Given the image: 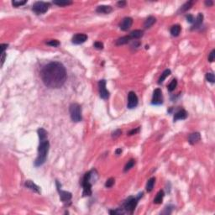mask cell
<instances>
[{
  "label": "cell",
  "mask_w": 215,
  "mask_h": 215,
  "mask_svg": "<svg viewBox=\"0 0 215 215\" xmlns=\"http://www.w3.org/2000/svg\"><path fill=\"white\" fill-rule=\"evenodd\" d=\"M40 77L45 86L49 88L57 89L65 84L67 74L65 67L61 63L52 61L42 68Z\"/></svg>",
  "instance_id": "6da1fadb"
},
{
  "label": "cell",
  "mask_w": 215,
  "mask_h": 215,
  "mask_svg": "<svg viewBox=\"0 0 215 215\" xmlns=\"http://www.w3.org/2000/svg\"><path fill=\"white\" fill-rule=\"evenodd\" d=\"M49 149H50V143L47 139L40 140V144L38 148V156L35 161V166L36 167L41 166L42 165L45 164L47 159Z\"/></svg>",
  "instance_id": "7a4b0ae2"
},
{
  "label": "cell",
  "mask_w": 215,
  "mask_h": 215,
  "mask_svg": "<svg viewBox=\"0 0 215 215\" xmlns=\"http://www.w3.org/2000/svg\"><path fill=\"white\" fill-rule=\"evenodd\" d=\"M143 197V193H139L137 197H129L123 203V208H121L125 214L128 213L130 214H133L135 212V209L138 204V201L140 199V197Z\"/></svg>",
  "instance_id": "3957f363"
},
{
  "label": "cell",
  "mask_w": 215,
  "mask_h": 215,
  "mask_svg": "<svg viewBox=\"0 0 215 215\" xmlns=\"http://www.w3.org/2000/svg\"><path fill=\"white\" fill-rule=\"evenodd\" d=\"M93 170L89 171L88 172L85 173L83 179L82 181V186L83 187V192H82V196L83 197H88L92 195V183H91V177L93 173Z\"/></svg>",
  "instance_id": "277c9868"
},
{
  "label": "cell",
  "mask_w": 215,
  "mask_h": 215,
  "mask_svg": "<svg viewBox=\"0 0 215 215\" xmlns=\"http://www.w3.org/2000/svg\"><path fill=\"white\" fill-rule=\"evenodd\" d=\"M71 119L73 122H80L82 120V109L78 104H72L69 108Z\"/></svg>",
  "instance_id": "5b68a950"
},
{
  "label": "cell",
  "mask_w": 215,
  "mask_h": 215,
  "mask_svg": "<svg viewBox=\"0 0 215 215\" xmlns=\"http://www.w3.org/2000/svg\"><path fill=\"white\" fill-rule=\"evenodd\" d=\"M50 6H51V4L49 3L38 1L33 4L32 10L36 13V15H43L48 11Z\"/></svg>",
  "instance_id": "8992f818"
},
{
  "label": "cell",
  "mask_w": 215,
  "mask_h": 215,
  "mask_svg": "<svg viewBox=\"0 0 215 215\" xmlns=\"http://www.w3.org/2000/svg\"><path fill=\"white\" fill-rule=\"evenodd\" d=\"M56 187H57V190L59 192V194H60V198H61V201L67 203V202H69L72 199V193H69V192H67V191H62L61 189V186H60V183L58 182V181H56Z\"/></svg>",
  "instance_id": "52a82bcc"
},
{
  "label": "cell",
  "mask_w": 215,
  "mask_h": 215,
  "mask_svg": "<svg viewBox=\"0 0 215 215\" xmlns=\"http://www.w3.org/2000/svg\"><path fill=\"white\" fill-rule=\"evenodd\" d=\"M138 102H139V99H138V97L135 94V92H132V91L129 92L128 94V104H127L128 108H129V109L135 108L138 105Z\"/></svg>",
  "instance_id": "ba28073f"
},
{
  "label": "cell",
  "mask_w": 215,
  "mask_h": 215,
  "mask_svg": "<svg viewBox=\"0 0 215 215\" xmlns=\"http://www.w3.org/2000/svg\"><path fill=\"white\" fill-rule=\"evenodd\" d=\"M98 88H99V96L103 99H108L109 98V92L106 88V81L102 79L98 82Z\"/></svg>",
  "instance_id": "9c48e42d"
},
{
  "label": "cell",
  "mask_w": 215,
  "mask_h": 215,
  "mask_svg": "<svg viewBox=\"0 0 215 215\" xmlns=\"http://www.w3.org/2000/svg\"><path fill=\"white\" fill-rule=\"evenodd\" d=\"M151 104L153 105H161L163 104L162 92H161V90L160 88H156V89L154 90Z\"/></svg>",
  "instance_id": "30bf717a"
},
{
  "label": "cell",
  "mask_w": 215,
  "mask_h": 215,
  "mask_svg": "<svg viewBox=\"0 0 215 215\" xmlns=\"http://www.w3.org/2000/svg\"><path fill=\"white\" fill-rule=\"evenodd\" d=\"M133 24V18L130 17H125L122 19V21L119 24V28L123 31H127Z\"/></svg>",
  "instance_id": "8fae6325"
},
{
  "label": "cell",
  "mask_w": 215,
  "mask_h": 215,
  "mask_svg": "<svg viewBox=\"0 0 215 215\" xmlns=\"http://www.w3.org/2000/svg\"><path fill=\"white\" fill-rule=\"evenodd\" d=\"M88 40V36L82 33H79V34H76L75 36L72 37V42L75 45H80L82 44L84 42H86V40Z\"/></svg>",
  "instance_id": "7c38bea8"
},
{
  "label": "cell",
  "mask_w": 215,
  "mask_h": 215,
  "mask_svg": "<svg viewBox=\"0 0 215 215\" xmlns=\"http://www.w3.org/2000/svg\"><path fill=\"white\" fill-rule=\"evenodd\" d=\"M24 186L25 187L29 188L30 190H31L32 192L34 193H40V188L36 185L35 182H33L32 181L30 180H27L25 181L24 182Z\"/></svg>",
  "instance_id": "4fadbf2b"
},
{
  "label": "cell",
  "mask_w": 215,
  "mask_h": 215,
  "mask_svg": "<svg viewBox=\"0 0 215 215\" xmlns=\"http://www.w3.org/2000/svg\"><path fill=\"white\" fill-rule=\"evenodd\" d=\"M202 21H203V15L199 13L197 17L196 18V19L194 20L193 22V25L192 26L191 30H197L201 27V25L202 24Z\"/></svg>",
  "instance_id": "5bb4252c"
},
{
  "label": "cell",
  "mask_w": 215,
  "mask_h": 215,
  "mask_svg": "<svg viewBox=\"0 0 215 215\" xmlns=\"http://www.w3.org/2000/svg\"><path fill=\"white\" fill-rule=\"evenodd\" d=\"M187 118V113L185 109H179L177 112L175 113L174 114V121L180 120V119H186Z\"/></svg>",
  "instance_id": "9a60e30c"
},
{
  "label": "cell",
  "mask_w": 215,
  "mask_h": 215,
  "mask_svg": "<svg viewBox=\"0 0 215 215\" xmlns=\"http://www.w3.org/2000/svg\"><path fill=\"white\" fill-rule=\"evenodd\" d=\"M200 140H201V135L198 132L192 133L188 137V142L193 145L197 144L198 141H200Z\"/></svg>",
  "instance_id": "2e32d148"
},
{
  "label": "cell",
  "mask_w": 215,
  "mask_h": 215,
  "mask_svg": "<svg viewBox=\"0 0 215 215\" xmlns=\"http://www.w3.org/2000/svg\"><path fill=\"white\" fill-rule=\"evenodd\" d=\"M112 7L109 6V5H100L96 9V12L97 13H99V14H105V15H108L109 13L112 12Z\"/></svg>",
  "instance_id": "e0dca14e"
},
{
  "label": "cell",
  "mask_w": 215,
  "mask_h": 215,
  "mask_svg": "<svg viewBox=\"0 0 215 215\" xmlns=\"http://www.w3.org/2000/svg\"><path fill=\"white\" fill-rule=\"evenodd\" d=\"M143 35L144 31L142 30H133L129 34V37L131 38V40H137V39H140V37H142Z\"/></svg>",
  "instance_id": "ac0fdd59"
},
{
  "label": "cell",
  "mask_w": 215,
  "mask_h": 215,
  "mask_svg": "<svg viewBox=\"0 0 215 215\" xmlns=\"http://www.w3.org/2000/svg\"><path fill=\"white\" fill-rule=\"evenodd\" d=\"M156 22V18L153 16H149L148 18L145 19L144 23V27L146 28V29H149Z\"/></svg>",
  "instance_id": "d6986e66"
},
{
  "label": "cell",
  "mask_w": 215,
  "mask_h": 215,
  "mask_svg": "<svg viewBox=\"0 0 215 215\" xmlns=\"http://www.w3.org/2000/svg\"><path fill=\"white\" fill-rule=\"evenodd\" d=\"M130 40H131V38L129 37V36H123V37L118 39V40H116L115 44H116V46H123V45L128 44Z\"/></svg>",
  "instance_id": "ffe728a7"
},
{
  "label": "cell",
  "mask_w": 215,
  "mask_h": 215,
  "mask_svg": "<svg viewBox=\"0 0 215 215\" xmlns=\"http://www.w3.org/2000/svg\"><path fill=\"white\" fill-rule=\"evenodd\" d=\"M164 196H165L164 191L163 190H160L157 193L155 199H154V203H156V204H161V202H162V201H163Z\"/></svg>",
  "instance_id": "44dd1931"
},
{
  "label": "cell",
  "mask_w": 215,
  "mask_h": 215,
  "mask_svg": "<svg viewBox=\"0 0 215 215\" xmlns=\"http://www.w3.org/2000/svg\"><path fill=\"white\" fill-rule=\"evenodd\" d=\"M171 35L174 37H177L180 35L181 33V26L179 24H175L171 28Z\"/></svg>",
  "instance_id": "7402d4cb"
},
{
  "label": "cell",
  "mask_w": 215,
  "mask_h": 215,
  "mask_svg": "<svg viewBox=\"0 0 215 215\" xmlns=\"http://www.w3.org/2000/svg\"><path fill=\"white\" fill-rule=\"evenodd\" d=\"M155 182H156V178L155 177H151L150 179L148 180L147 183H146V191L148 193H150L152 190H153V187H154V185H155Z\"/></svg>",
  "instance_id": "603a6c76"
},
{
  "label": "cell",
  "mask_w": 215,
  "mask_h": 215,
  "mask_svg": "<svg viewBox=\"0 0 215 215\" xmlns=\"http://www.w3.org/2000/svg\"><path fill=\"white\" fill-rule=\"evenodd\" d=\"M193 3H194L193 1H188V2H187V3H185L181 6V8L180 9V11H181V12H186V11L189 10V9L193 7Z\"/></svg>",
  "instance_id": "cb8c5ba5"
},
{
  "label": "cell",
  "mask_w": 215,
  "mask_h": 215,
  "mask_svg": "<svg viewBox=\"0 0 215 215\" xmlns=\"http://www.w3.org/2000/svg\"><path fill=\"white\" fill-rule=\"evenodd\" d=\"M171 70L170 69H166V70H165L164 72H162V74H161V76L160 77V78H159V80H158V84H161L164 81H165V79L169 76V75H171Z\"/></svg>",
  "instance_id": "d4e9b609"
},
{
  "label": "cell",
  "mask_w": 215,
  "mask_h": 215,
  "mask_svg": "<svg viewBox=\"0 0 215 215\" xmlns=\"http://www.w3.org/2000/svg\"><path fill=\"white\" fill-rule=\"evenodd\" d=\"M38 133V135H39V138H40V140H46L47 138V132L46 129H44L43 128H40L37 131Z\"/></svg>",
  "instance_id": "484cf974"
},
{
  "label": "cell",
  "mask_w": 215,
  "mask_h": 215,
  "mask_svg": "<svg viewBox=\"0 0 215 215\" xmlns=\"http://www.w3.org/2000/svg\"><path fill=\"white\" fill-rule=\"evenodd\" d=\"M135 165V161L134 159L129 160V161L127 162V164H126L125 166L124 171H125V172H127V171H129L131 168H133Z\"/></svg>",
  "instance_id": "4316f807"
},
{
  "label": "cell",
  "mask_w": 215,
  "mask_h": 215,
  "mask_svg": "<svg viewBox=\"0 0 215 215\" xmlns=\"http://www.w3.org/2000/svg\"><path fill=\"white\" fill-rule=\"evenodd\" d=\"M54 4L61 6V7H64V6H68L70 4H72V1H53Z\"/></svg>",
  "instance_id": "83f0119b"
},
{
  "label": "cell",
  "mask_w": 215,
  "mask_h": 215,
  "mask_svg": "<svg viewBox=\"0 0 215 215\" xmlns=\"http://www.w3.org/2000/svg\"><path fill=\"white\" fill-rule=\"evenodd\" d=\"M177 86V79H173V80L170 82V84L167 86L168 91H169V92H173L174 90L176 89Z\"/></svg>",
  "instance_id": "f1b7e54d"
},
{
  "label": "cell",
  "mask_w": 215,
  "mask_h": 215,
  "mask_svg": "<svg viewBox=\"0 0 215 215\" xmlns=\"http://www.w3.org/2000/svg\"><path fill=\"white\" fill-rule=\"evenodd\" d=\"M206 80L211 83H214L215 82V77L214 74L212 73V72H208L206 74Z\"/></svg>",
  "instance_id": "f546056e"
},
{
  "label": "cell",
  "mask_w": 215,
  "mask_h": 215,
  "mask_svg": "<svg viewBox=\"0 0 215 215\" xmlns=\"http://www.w3.org/2000/svg\"><path fill=\"white\" fill-rule=\"evenodd\" d=\"M27 3V1L26 0H23V1H17V0H14V1H12V4H13V6H15V7H19V6H22V5H24V4H25Z\"/></svg>",
  "instance_id": "4dcf8cb0"
},
{
  "label": "cell",
  "mask_w": 215,
  "mask_h": 215,
  "mask_svg": "<svg viewBox=\"0 0 215 215\" xmlns=\"http://www.w3.org/2000/svg\"><path fill=\"white\" fill-rule=\"evenodd\" d=\"M46 45L48 46H53V47H57L60 46V42L57 40H51L50 41H47L46 42Z\"/></svg>",
  "instance_id": "1f68e13d"
},
{
  "label": "cell",
  "mask_w": 215,
  "mask_h": 215,
  "mask_svg": "<svg viewBox=\"0 0 215 215\" xmlns=\"http://www.w3.org/2000/svg\"><path fill=\"white\" fill-rule=\"evenodd\" d=\"M113 184H114V179L113 177H111V178L107 180V181L105 183V187L109 188V187H112L113 186Z\"/></svg>",
  "instance_id": "d6a6232c"
},
{
  "label": "cell",
  "mask_w": 215,
  "mask_h": 215,
  "mask_svg": "<svg viewBox=\"0 0 215 215\" xmlns=\"http://www.w3.org/2000/svg\"><path fill=\"white\" fill-rule=\"evenodd\" d=\"M93 46L98 49V50H102L104 49V44L102 42H99V41H96L94 44H93Z\"/></svg>",
  "instance_id": "836d02e7"
},
{
  "label": "cell",
  "mask_w": 215,
  "mask_h": 215,
  "mask_svg": "<svg viewBox=\"0 0 215 215\" xmlns=\"http://www.w3.org/2000/svg\"><path fill=\"white\" fill-rule=\"evenodd\" d=\"M122 134V131H121V129H116L114 132H113L112 133V137L113 138H118L119 136H120V135Z\"/></svg>",
  "instance_id": "e575fe53"
},
{
  "label": "cell",
  "mask_w": 215,
  "mask_h": 215,
  "mask_svg": "<svg viewBox=\"0 0 215 215\" xmlns=\"http://www.w3.org/2000/svg\"><path fill=\"white\" fill-rule=\"evenodd\" d=\"M140 127H138L136 129H131L129 132V135H136L137 133L140 132Z\"/></svg>",
  "instance_id": "d590c367"
},
{
  "label": "cell",
  "mask_w": 215,
  "mask_h": 215,
  "mask_svg": "<svg viewBox=\"0 0 215 215\" xmlns=\"http://www.w3.org/2000/svg\"><path fill=\"white\" fill-rule=\"evenodd\" d=\"M215 59V50H213L210 54H209V55H208V61H210V62H213L214 61Z\"/></svg>",
  "instance_id": "8d00e7d4"
},
{
  "label": "cell",
  "mask_w": 215,
  "mask_h": 215,
  "mask_svg": "<svg viewBox=\"0 0 215 215\" xmlns=\"http://www.w3.org/2000/svg\"><path fill=\"white\" fill-rule=\"evenodd\" d=\"M173 207L172 206H168V207H166L165 208V211L162 212V214H170L171 213V210H172Z\"/></svg>",
  "instance_id": "74e56055"
},
{
  "label": "cell",
  "mask_w": 215,
  "mask_h": 215,
  "mask_svg": "<svg viewBox=\"0 0 215 215\" xmlns=\"http://www.w3.org/2000/svg\"><path fill=\"white\" fill-rule=\"evenodd\" d=\"M9 45L8 44H1L0 45V50H1V53H3L5 52V50L8 48Z\"/></svg>",
  "instance_id": "f35d334b"
},
{
  "label": "cell",
  "mask_w": 215,
  "mask_h": 215,
  "mask_svg": "<svg viewBox=\"0 0 215 215\" xmlns=\"http://www.w3.org/2000/svg\"><path fill=\"white\" fill-rule=\"evenodd\" d=\"M187 22H189V23H191V24H193V23L194 22V20H195V18H194V17H193L192 15H187Z\"/></svg>",
  "instance_id": "ab89813d"
},
{
  "label": "cell",
  "mask_w": 215,
  "mask_h": 215,
  "mask_svg": "<svg viewBox=\"0 0 215 215\" xmlns=\"http://www.w3.org/2000/svg\"><path fill=\"white\" fill-rule=\"evenodd\" d=\"M5 58H6V54H5V52L1 53V67H3V65L4 63V61H5Z\"/></svg>",
  "instance_id": "60d3db41"
},
{
  "label": "cell",
  "mask_w": 215,
  "mask_h": 215,
  "mask_svg": "<svg viewBox=\"0 0 215 215\" xmlns=\"http://www.w3.org/2000/svg\"><path fill=\"white\" fill-rule=\"evenodd\" d=\"M126 1H119L118 3H117V5L119 6V7H120V8H123V7H125L126 5Z\"/></svg>",
  "instance_id": "b9f144b4"
},
{
  "label": "cell",
  "mask_w": 215,
  "mask_h": 215,
  "mask_svg": "<svg viewBox=\"0 0 215 215\" xmlns=\"http://www.w3.org/2000/svg\"><path fill=\"white\" fill-rule=\"evenodd\" d=\"M213 4H214V2L212 0H206L205 1V5L208 7H211Z\"/></svg>",
  "instance_id": "7bdbcfd3"
},
{
  "label": "cell",
  "mask_w": 215,
  "mask_h": 215,
  "mask_svg": "<svg viewBox=\"0 0 215 215\" xmlns=\"http://www.w3.org/2000/svg\"><path fill=\"white\" fill-rule=\"evenodd\" d=\"M140 42H139V41L135 40V41L133 42V44H132V47H133V46H135V48H137V47H139V46H140Z\"/></svg>",
  "instance_id": "ee69618b"
},
{
  "label": "cell",
  "mask_w": 215,
  "mask_h": 215,
  "mask_svg": "<svg viewBox=\"0 0 215 215\" xmlns=\"http://www.w3.org/2000/svg\"><path fill=\"white\" fill-rule=\"evenodd\" d=\"M121 153H122V149H121V148H119V149H117V150H115V154H116L117 156L120 155Z\"/></svg>",
  "instance_id": "f6af8a7d"
}]
</instances>
